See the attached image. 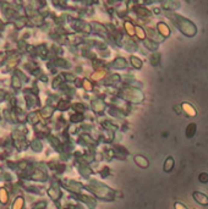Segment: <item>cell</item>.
<instances>
[{"mask_svg": "<svg viewBox=\"0 0 208 209\" xmlns=\"http://www.w3.org/2000/svg\"><path fill=\"white\" fill-rule=\"evenodd\" d=\"M192 197H194V199L198 204H201V205H208V196L207 195H204V193H202L200 191H195L192 193Z\"/></svg>", "mask_w": 208, "mask_h": 209, "instance_id": "obj_1", "label": "cell"}, {"mask_svg": "<svg viewBox=\"0 0 208 209\" xmlns=\"http://www.w3.org/2000/svg\"><path fill=\"white\" fill-rule=\"evenodd\" d=\"M181 108H182V110L187 114V116H196L197 115V111H196V109L194 108V105H191L190 103H182L181 104Z\"/></svg>", "mask_w": 208, "mask_h": 209, "instance_id": "obj_2", "label": "cell"}, {"mask_svg": "<svg viewBox=\"0 0 208 209\" xmlns=\"http://www.w3.org/2000/svg\"><path fill=\"white\" fill-rule=\"evenodd\" d=\"M174 164H175L174 158L173 157H168L165 159V163H164V171L165 173H170L173 170V168H174Z\"/></svg>", "mask_w": 208, "mask_h": 209, "instance_id": "obj_3", "label": "cell"}, {"mask_svg": "<svg viewBox=\"0 0 208 209\" xmlns=\"http://www.w3.org/2000/svg\"><path fill=\"white\" fill-rule=\"evenodd\" d=\"M135 163H136L138 166L143 168V169L148 168V165H149L148 160H147V159H146L143 155H136V157H135Z\"/></svg>", "mask_w": 208, "mask_h": 209, "instance_id": "obj_4", "label": "cell"}, {"mask_svg": "<svg viewBox=\"0 0 208 209\" xmlns=\"http://www.w3.org/2000/svg\"><path fill=\"white\" fill-rule=\"evenodd\" d=\"M196 130H197V126H196V124H188V126H187V128H186V137L187 138H191V137H194L195 136V134H196Z\"/></svg>", "mask_w": 208, "mask_h": 209, "instance_id": "obj_5", "label": "cell"}, {"mask_svg": "<svg viewBox=\"0 0 208 209\" xmlns=\"http://www.w3.org/2000/svg\"><path fill=\"white\" fill-rule=\"evenodd\" d=\"M158 29H159V32L163 34V35H169V33H170V31H169V28H168V26L165 25V23H163V22H160V23H158Z\"/></svg>", "mask_w": 208, "mask_h": 209, "instance_id": "obj_6", "label": "cell"}, {"mask_svg": "<svg viewBox=\"0 0 208 209\" xmlns=\"http://www.w3.org/2000/svg\"><path fill=\"white\" fill-rule=\"evenodd\" d=\"M131 63H132V65H134L136 69H140L142 66V61L138 58H135V56H132V58H131Z\"/></svg>", "mask_w": 208, "mask_h": 209, "instance_id": "obj_7", "label": "cell"}, {"mask_svg": "<svg viewBox=\"0 0 208 209\" xmlns=\"http://www.w3.org/2000/svg\"><path fill=\"white\" fill-rule=\"evenodd\" d=\"M198 180H200V182H202V183H207V182H208V174H207V173L200 174Z\"/></svg>", "mask_w": 208, "mask_h": 209, "instance_id": "obj_8", "label": "cell"}, {"mask_svg": "<svg viewBox=\"0 0 208 209\" xmlns=\"http://www.w3.org/2000/svg\"><path fill=\"white\" fill-rule=\"evenodd\" d=\"M125 28H126V31H127L130 34H134V27H132V25H131L130 22H126V23H125Z\"/></svg>", "mask_w": 208, "mask_h": 209, "instance_id": "obj_9", "label": "cell"}, {"mask_svg": "<svg viewBox=\"0 0 208 209\" xmlns=\"http://www.w3.org/2000/svg\"><path fill=\"white\" fill-rule=\"evenodd\" d=\"M174 208H175V209H187L186 205L182 204V203H180V202H176V203L174 204Z\"/></svg>", "mask_w": 208, "mask_h": 209, "instance_id": "obj_10", "label": "cell"}, {"mask_svg": "<svg viewBox=\"0 0 208 209\" xmlns=\"http://www.w3.org/2000/svg\"><path fill=\"white\" fill-rule=\"evenodd\" d=\"M136 29H137V34H138V37H140V38H144V32L142 31V28L138 27V28H136Z\"/></svg>", "mask_w": 208, "mask_h": 209, "instance_id": "obj_11", "label": "cell"}]
</instances>
